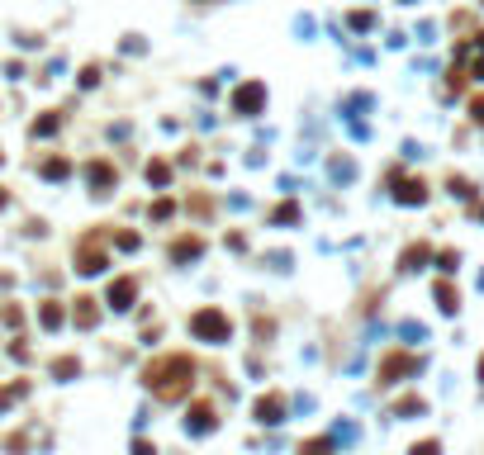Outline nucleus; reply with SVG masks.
Masks as SVG:
<instances>
[{
	"label": "nucleus",
	"mask_w": 484,
	"mask_h": 455,
	"mask_svg": "<svg viewBox=\"0 0 484 455\" xmlns=\"http://www.w3.org/2000/svg\"><path fill=\"white\" fill-rule=\"evenodd\" d=\"M190 337L195 342H209V347H223L233 337V318L223 308H195L190 313Z\"/></svg>",
	"instance_id": "nucleus-2"
},
{
	"label": "nucleus",
	"mask_w": 484,
	"mask_h": 455,
	"mask_svg": "<svg viewBox=\"0 0 484 455\" xmlns=\"http://www.w3.org/2000/svg\"><path fill=\"white\" fill-rule=\"evenodd\" d=\"M423 261H428V247H408L403 251V270H418Z\"/></svg>",
	"instance_id": "nucleus-19"
},
{
	"label": "nucleus",
	"mask_w": 484,
	"mask_h": 455,
	"mask_svg": "<svg viewBox=\"0 0 484 455\" xmlns=\"http://www.w3.org/2000/svg\"><path fill=\"white\" fill-rule=\"evenodd\" d=\"M171 209H176L171 199H157V204H152V218H157V223H161V218H171Z\"/></svg>",
	"instance_id": "nucleus-25"
},
{
	"label": "nucleus",
	"mask_w": 484,
	"mask_h": 455,
	"mask_svg": "<svg viewBox=\"0 0 484 455\" xmlns=\"http://www.w3.org/2000/svg\"><path fill=\"white\" fill-rule=\"evenodd\" d=\"M62 129V119L57 114H43V119H33V138H53Z\"/></svg>",
	"instance_id": "nucleus-17"
},
{
	"label": "nucleus",
	"mask_w": 484,
	"mask_h": 455,
	"mask_svg": "<svg viewBox=\"0 0 484 455\" xmlns=\"http://www.w3.org/2000/svg\"><path fill=\"white\" fill-rule=\"evenodd\" d=\"M114 247L119 251H138V233H114Z\"/></svg>",
	"instance_id": "nucleus-23"
},
{
	"label": "nucleus",
	"mask_w": 484,
	"mask_h": 455,
	"mask_svg": "<svg viewBox=\"0 0 484 455\" xmlns=\"http://www.w3.org/2000/svg\"><path fill=\"white\" fill-rule=\"evenodd\" d=\"M134 299H138V280H134V275H119V280H109L105 304L114 308V313H129V308H134Z\"/></svg>",
	"instance_id": "nucleus-5"
},
{
	"label": "nucleus",
	"mask_w": 484,
	"mask_h": 455,
	"mask_svg": "<svg viewBox=\"0 0 484 455\" xmlns=\"http://www.w3.org/2000/svg\"><path fill=\"white\" fill-rule=\"evenodd\" d=\"M0 322H5V327H19V322H24V313H19L15 304H5V308H0Z\"/></svg>",
	"instance_id": "nucleus-22"
},
{
	"label": "nucleus",
	"mask_w": 484,
	"mask_h": 455,
	"mask_svg": "<svg viewBox=\"0 0 484 455\" xmlns=\"http://www.w3.org/2000/svg\"><path fill=\"white\" fill-rule=\"evenodd\" d=\"M62 318H67V313H62V304H57V299H43V304H38V322H43L48 332L62 327Z\"/></svg>",
	"instance_id": "nucleus-12"
},
{
	"label": "nucleus",
	"mask_w": 484,
	"mask_h": 455,
	"mask_svg": "<svg viewBox=\"0 0 484 455\" xmlns=\"http://www.w3.org/2000/svg\"><path fill=\"white\" fill-rule=\"evenodd\" d=\"M413 455H437V441H423V446H413Z\"/></svg>",
	"instance_id": "nucleus-27"
},
{
	"label": "nucleus",
	"mask_w": 484,
	"mask_h": 455,
	"mask_svg": "<svg viewBox=\"0 0 484 455\" xmlns=\"http://www.w3.org/2000/svg\"><path fill=\"white\" fill-rule=\"evenodd\" d=\"M394 199H399V204H423V199H428V185H423V181H399Z\"/></svg>",
	"instance_id": "nucleus-11"
},
{
	"label": "nucleus",
	"mask_w": 484,
	"mask_h": 455,
	"mask_svg": "<svg viewBox=\"0 0 484 455\" xmlns=\"http://www.w3.org/2000/svg\"><path fill=\"white\" fill-rule=\"evenodd\" d=\"M134 455H157V451H152L147 441H138V446H134Z\"/></svg>",
	"instance_id": "nucleus-28"
},
{
	"label": "nucleus",
	"mask_w": 484,
	"mask_h": 455,
	"mask_svg": "<svg viewBox=\"0 0 484 455\" xmlns=\"http://www.w3.org/2000/svg\"><path fill=\"white\" fill-rule=\"evenodd\" d=\"M437 304H442V308H446V313H451V308H456V295H451V285H437Z\"/></svg>",
	"instance_id": "nucleus-24"
},
{
	"label": "nucleus",
	"mask_w": 484,
	"mask_h": 455,
	"mask_svg": "<svg viewBox=\"0 0 484 455\" xmlns=\"http://www.w3.org/2000/svg\"><path fill=\"white\" fill-rule=\"evenodd\" d=\"M76 375H81L76 356H57V361H53V379H76Z\"/></svg>",
	"instance_id": "nucleus-14"
},
{
	"label": "nucleus",
	"mask_w": 484,
	"mask_h": 455,
	"mask_svg": "<svg viewBox=\"0 0 484 455\" xmlns=\"http://www.w3.org/2000/svg\"><path fill=\"white\" fill-rule=\"evenodd\" d=\"M418 370V361L413 356H403V351H394V356H385L380 361V384H399L403 375H413Z\"/></svg>",
	"instance_id": "nucleus-7"
},
{
	"label": "nucleus",
	"mask_w": 484,
	"mask_h": 455,
	"mask_svg": "<svg viewBox=\"0 0 484 455\" xmlns=\"http://www.w3.org/2000/svg\"><path fill=\"white\" fill-rule=\"evenodd\" d=\"M86 181H90V190H95V195H109V190H114V181H119V171H114L109 161H90V166H86Z\"/></svg>",
	"instance_id": "nucleus-8"
},
{
	"label": "nucleus",
	"mask_w": 484,
	"mask_h": 455,
	"mask_svg": "<svg viewBox=\"0 0 484 455\" xmlns=\"http://www.w3.org/2000/svg\"><path fill=\"white\" fill-rule=\"evenodd\" d=\"M214 427H218L214 403H190V413H186V431L190 436H209Z\"/></svg>",
	"instance_id": "nucleus-6"
},
{
	"label": "nucleus",
	"mask_w": 484,
	"mask_h": 455,
	"mask_svg": "<svg viewBox=\"0 0 484 455\" xmlns=\"http://www.w3.org/2000/svg\"><path fill=\"white\" fill-rule=\"evenodd\" d=\"M376 24V15H371V10H361V15H351V28H371Z\"/></svg>",
	"instance_id": "nucleus-26"
},
{
	"label": "nucleus",
	"mask_w": 484,
	"mask_h": 455,
	"mask_svg": "<svg viewBox=\"0 0 484 455\" xmlns=\"http://www.w3.org/2000/svg\"><path fill=\"white\" fill-rule=\"evenodd\" d=\"M43 176H48V181H62V176H72V161H67V157H48V161H43Z\"/></svg>",
	"instance_id": "nucleus-16"
},
{
	"label": "nucleus",
	"mask_w": 484,
	"mask_h": 455,
	"mask_svg": "<svg viewBox=\"0 0 484 455\" xmlns=\"http://www.w3.org/2000/svg\"><path fill=\"white\" fill-rule=\"evenodd\" d=\"M143 384L152 389V399L161 403H181L195 389V361L186 351H171V356H157L147 370H143Z\"/></svg>",
	"instance_id": "nucleus-1"
},
{
	"label": "nucleus",
	"mask_w": 484,
	"mask_h": 455,
	"mask_svg": "<svg viewBox=\"0 0 484 455\" xmlns=\"http://www.w3.org/2000/svg\"><path fill=\"white\" fill-rule=\"evenodd\" d=\"M200 256H204V242L195 238V233H190V238H176V242H171V261H176V266H186V261H200Z\"/></svg>",
	"instance_id": "nucleus-10"
},
{
	"label": "nucleus",
	"mask_w": 484,
	"mask_h": 455,
	"mask_svg": "<svg viewBox=\"0 0 484 455\" xmlns=\"http://www.w3.org/2000/svg\"><path fill=\"white\" fill-rule=\"evenodd\" d=\"M95 322H100L95 299H76V327H95Z\"/></svg>",
	"instance_id": "nucleus-13"
},
{
	"label": "nucleus",
	"mask_w": 484,
	"mask_h": 455,
	"mask_svg": "<svg viewBox=\"0 0 484 455\" xmlns=\"http://www.w3.org/2000/svg\"><path fill=\"white\" fill-rule=\"evenodd\" d=\"M147 181H152V185H166V181H171V166H166V161H147Z\"/></svg>",
	"instance_id": "nucleus-18"
},
{
	"label": "nucleus",
	"mask_w": 484,
	"mask_h": 455,
	"mask_svg": "<svg viewBox=\"0 0 484 455\" xmlns=\"http://www.w3.org/2000/svg\"><path fill=\"white\" fill-rule=\"evenodd\" d=\"M299 455H332V441H304Z\"/></svg>",
	"instance_id": "nucleus-21"
},
{
	"label": "nucleus",
	"mask_w": 484,
	"mask_h": 455,
	"mask_svg": "<svg viewBox=\"0 0 484 455\" xmlns=\"http://www.w3.org/2000/svg\"><path fill=\"white\" fill-rule=\"evenodd\" d=\"M5 204H10V195H5V190H0V209H5Z\"/></svg>",
	"instance_id": "nucleus-30"
},
{
	"label": "nucleus",
	"mask_w": 484,
	"mask_h": 455,
	"mask_svg": "<svg viewBox=\"0 0 484 455\" xmlns=\"http://www.w3.org/2000/svg\"><path fill=\"white\" fill-rule=\"evenodd\" d=\"M475 119H480V124H484V100H475Z\"/></svg>",
	"instance_id": "nucleus-29"
},
{
	"label": "nucleus",
	"mask_w": 484,
	"mask_h": 455,
	"mask_svg": "<svg viewBox=\"0 0 484 455\" xmlns=\"http://www.w3.org/2000/svg\"><path fill=\"white\" fill-rule=\"evenodd\" d=\"M480 375H484V361H480Z\"/></svg>",
	"instance_id": "nucleus-31"
},
{
	"label": "nucleus",
	"mask_w": 484,
	"mask_h": 455,
	"mask_svg": "<svg viewBox=\"0 0 484 455\" xmlns=\"http://www.w3.org/2000/svg\"><path fill=\"white\" fill-rule=\"evenodd\" d=\"M29 394V379H15V384H10V389H0V413H5V408H10V403H19Z\"/></svg>",
	"instance_id": "nucleus-15"
},
{
	"label": "nucleus",
	"mask_w": 484,
	"mask_h": 455,
	"mask_svg": "<svg viewBox=\"0 0 484 455\" xmlns=\"http://www.w3.org/2000/svg\"><path fill=\"white\" fill-rule=\"evenodd\" d=\"M100 238H105V233H86V238L76 242V270L81 275H100V270L109 266V256L100 251Z\"/></svg>",
	"instance_id": "nucleus-3"
},
{
	"label": "nucleus",
	"mask_w": 484,
	"mask_h": 455,
	"mask_svg": "<svg viewBox=\"0 0 484 455\" xmlns=\"http://www.w3.org/2000/svg\"><path fill=\"white\" fill-rule=\"evenodd\" d=\"M261 105H266V85H261V81H247V85L233 90V114H242V119L261 114Z\"/></svg>",
	"instance_id": "nucleus-4"
},
{
	"label": "nucleus",
	"mask_w": 484,
	"mask_h": 455,
	"mask_svg": "<svg viewBox=\"0 0 484 455\" xmlns=\"http://www.w3.org/2000/svg\"><path fill=\"white\" fill-rule=\"evenodd\" d=\"M271 223H299V204H280V209L271 214Z\"/></svg>",
	"instance_id": "nucleus-20"
},
{
	"label": "nucleus",
	"mask_w": 484,
	"mask_h": 455,
	"mask_svg": "<svg viewBox=\"0 0 484 455\" xmlns=\"http://www.w3.org/2000/svg\"><path fill=\"white\" fill-rule=\"evenodd\" d=\"M257 422H261V427L285 422V399H280V394H261V399H257Z\"/></svg>",
	"instance_id": "nucleus-9"
}]
</instances>
